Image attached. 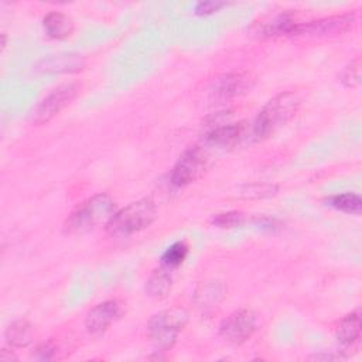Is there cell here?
<instances>
[{
    "label": "cell",
    "instance_id": "6da1fadb",
    "mask_svg": "<svg viewBox=\"0 0 362 362\" xmlns=\"http://www.w3.org/2000/svg\"><path fill=\"white\" fill-rule=\"evenodd\" d=\"M300 99L294 92H283L272 98L259 112L253 124L252 136L256 140H263L284 126L297 112Z\"/></svg>",
    "mask_w": 362,
    "mask_h": 362
},
{
    "label": "cell",
    "instance_id": "7a4b0ae2",
    "mask_svg": "<svg viewBox=\"0 0 362 362\" xmlns=\"http://www.w3.org/2000/svg\"><path fill=\"white\" fill-rule=\"evenodd\" d=\"M116 212V205L107 194H96L81 202L66 218L65 232L81 235L95 229L102 222H106Z\"/></svg>",
    "mask_w": 362,
    "mask_h": 362
},
{
    "label": "cell",
    "instance_id": "3957f363",
    "mask_svg": "<svg viewBox=\"0 0 362 362\" xmlns=\"http://www.w3.org/2000/svg\"><path fill=\"white\" fill-rule=\"evenodd\" d=\"M156 215V204L148 198H141L116 211L105 228L110 236H129L150 226Z\"/></svg>",
    "mask_w": 362,
    "mask_h": 362
},
{
    "label": "cell",
    "instance_id": "277c9868",
    "mask_svg": "<svg viewBox=\"0 0 362 362\" xmlns=\"http://www.w3.org/2000/svg\"><path fill=\"white\" fill-rule=\"evenodd\" d=\"M187 320L188 315L181 308L160 311L150 318L147 324V335L156 346L167 349L175 342L178 334L185 327Z\"/></svg>",
    "mask_w": 362,
    "mask_h": 362
},
{
    "label": "cell",
    "instance_id": "5b68a950",
    "mask_svg": "<svg viewBox=\"0 0 362 362\" xmlns=\"http://www.w3.org/2000/svg\"><path fill=\"white\" fill-rule=\"evenodd\" d=\"M208 167V157L201 147H191L185 150L177 160L171 171V184L175 187H185L197 181Z\"/></svg>",
    "mask_w": 362,
    "mask_h": 362
},
{
    "label": "cell",
    "instance_id": "8992f818",
    "mask_svg": "<svg viewBox=\"0 0 362 362\" xmlns=\"http://www.w3.org/2000/svg\"><path fill=\"white\" fill-rule=\"evenodd\" d=\"M355 14H341L320 18L308 23H297L291 31V35H304V37H328V35H341L352 28L355 24Z\"/></svg>",
    "mask_w": 362,
    "mask_h": 362
},
{
    "label": "cell",
    "instance_id": "52a82bcc",
    "mask_svg": "<svg viewBox=\"0 0 362 362\" xmlns=\"http://www.w3.org/2000/svg\"><path fill=\"white\" fill-rule=\"evenodd\" d=\"M256 329V317L247 308H240L229 314L219 325L221 337L230 344L247 341Z\"/></svg>",
    "mask_w": 362,
    "mask_h": 362
},
{
    "label": "cell",
    "instance_id": "ba28073f",
    "mask_svg": "<svg viewBox=\"0 0 362 362\" xmlns=\"http://www.w3.org/2000/svg\"><path fill=\"white\" fill-rule=\"evenodd\" d=\"M78 86L75 83H66L54 89L31 113V122L34 124H42L49 122L55 115H58L71 100L76 96Z\"/></svg>",
    "mask_w": 362,
    "mask_h": 362
},
{
    "label": "cell",
    "instance_id": "9c48e42d",
    "mask_svg": "<svg viewBox=\"0 0 362 362\" xmlns=\"http://www.w3.org/2000/svg\"><path fill=\"white\" fill-rule=\"evenodd\" d=\"M122 314V304L117 300H107L103 303L96 304L93 308L89 310L85 318L86 331L93 335L99 337L120 317Z\"/></svg>",
    "mask_w": 362,
    "mask_h": 362
},
{
    "label": "cell",
    "instance_id": "30bf717a",
    "mask_svg": "<svg viewBox=\"0 0 362 362\" xmlns=\"http://www.w3.org/2000/svg\"><path fill=\"white\" fill-rule=\"evenodd\" d=\"M247 136L249 127L246 123H226L211 129L205 136V141L216 147H233L245 140Z\"/></svg>",
    "mask_w": 362,
    "mask_h": 362
},
{
    "label": "cell",
    "instance_id": "8fae6325",
    "mask_svg": "<svg viewBox=\"0 0 362 362\" xmlns=\"http://www.w3.org/2000/svg\"><path fill=\"white\" fill-rule=\"evenodd\" d=\"M252 88V79L243 74H226L215 79L212 95L218 100H229Z\"/></svg>",
    "mask_w": 362,
    "mask_h": 362
},
{
    "label": "cell",
    "instance_id": "7c38bea8",
    "mask_svg": "<svg viewBox=\"0 0 362 362\" xmlns=\"http://www.w3.org/2000/svg\"><path fill=\"white\" fill-rule=\"evenodd\" d=\"M86 61L79 54H59L41 59L37 64V69L41 72H52V74H71L79 72L85 68Z\"/></svg>",
    "mask_w": 362,
    "mask_h": 362
},
{
    "label": "cell",
    "instance_id": "4fadbf2b",
    "mask_svg": "<svg viewBox=\"0 0 362 362\" xmlns=\"http://www.w3.org/2000/svg\"><path fill=\"white\" fill-rule=\"evenodd\" d=\"M42 27L45 34L54 40H64L69 37L75 28L72 18L59 11L48 13L42 20Z\"/></svg>",
    "mask_w": 362,
    "mask_h": 362
},
{
    "label": "cell",
    "instance_id": "5bb4252c",
    "mask_svg": "<svg viewBox=\"0 0 362 362\" xmlns=\"http://www.w3.org/2000/svg\"><path fill=\"white\" fill-rule=\"evenodd\" d=\"M337 339L342 345L354 344L361 335V317L359 313H351L345 315L337 327Z\"/></svg>",
    "mask_w": 362,
    "mask_h": 362
},
{
    "label": "cell",
    "instance_id": "9a60e30c",
    "mask_svg": "<svg viewBox=\"0 0 362 362\" xmlns=\"http://www.w3.org/2000/svg\"><path fill=\"white\" fill-rule=\"evenodd\" d=\"M4 337H6V341L10 346H14V348L27 346L31 342L33 327L25 320L14 321L7 327Z\"/></svg>",
    "mask_w": 362,
    "mask_h": 362
},
{
    "label": "cell",
    "instance_id": "2e32d148",
    "mask_svg": "<svg viewBox=\"0 0 362 362\" xmlns=\"http://www.w3.org/2000/svg\"><path fill=\"white\" fill-rule=\"evenodd\" d=\"M168 270L170 269H167V267L154 270V273L148 277L147 284H146V291L148 293V296H151L154 298H163L168 294V291L171 290V286H173V279H171V274L168 273Z\"/></svg>",
    "mask_w": 362,
    "mask_h": 362
},
{
    "label": "cell",
    "instance_id": "e0dca14e",
    "mask_svg": "<svg viewBox=\"0 0 362 362\" xmlns=\"http://www.w3.org/2000/svg\"><path fill=\"white\" fill-rule=\"evenodd\" d=\"M327 202L329 206L346 214L359 215L362 211V199L358 194H354V192H344V194L334 195L328 198Z\"/></svg>",
    "mask_w": 362,
    "mask_h": 362
},
{
    "label": "cell",
    "instance_id": "ac0fdd59",
    "mask_svg": "<svg viewBox=\"0 0 362 362\" xmlns=\"http://www.w3.org/2000/svg\"><path fill=\"white\" fill-rule=\"evenodd\" d=\"M296 21L287 16V14H281V16H277L274 17L272 21L269 23H264L257 33H260L262 35H266V37H273V35H281V34H287V35H291V31L293 28L296 27Z\"/></svg>",
    "mask_w": 362,
    "mask_h": 362
},
{
    "label": "cell",
    "instance_id": "d6986e66",
    "mask_svg": "<svg viewBox=\"0 0 362 362\" xmlns=\"http://www.w3.org/2000/svg\"><path fill=\"white\" fill-rule=\"evenodd\" d=\"M188 255V246L184 242L173 243L161 256V263L167 269L178 267Z\"/></svg>",
    "mask_w": 362,
    "mask_h": 362
},
{
    "label": "cell",
    "instance_id": "ffe728a7",
    "mask_svg": "<svg viewBox=\"0 0 362 362\" xmlns=\"http://www.w3.org/2000/svg\"><path fill=\"white\" fill-rule=\"evenodd\" d=\"M341 82L346 88H356L361 83V59L356 57L351 61L341 75Z\"/></svg>",
    "mask_w": 362,
    "mask_h": 362
},
{
    "label": "cell",
    "instance_id": "44dd1931",
    "mask_svg": "<svg viewBox=\"0 0 362 362\" xmlns=\"http://www.w3.org/2000/svg\"><path fill=\"white\" fill-rule=\"evenodd\" d=\"M212 222L218 228H236V226H240L243 223V215L240 212H236V211L222 212V214L215 215Z\"/></svg>",
    "mask_w": 362,
    "mask_h": 362
},
{
    "label": "cell",
    "instance_id": "7402d4cb",
    "mask_svg": "<svg viewBox=\"0 0 362 362\" xmlns=\"http://www.w3.org/2000/svg\"><path fill=\"white\" fill-rule=\"evenodd\" d=\"M223 6H225V3H221V1H201L195 6V13L201 14V16H206V14H212V13L218 11Z\"/></svg>",
    "mask_w": 362,
    "mask_h": 362
},
{
    "label": "cell",
    "instance_id": "603a6c76",
    "mask_svg": "<svg viewBox=\"0 0 362 362\" xmlns=\"http://www.w3.org/2000/svg\"><path fill=\"white\" fill-rule=\"evenodd\" d=\"M55 354V348L51 345V344H42L40 345L37 349H35V358L37 359H41V361H47V359H51Z\"/></svg>",
    "mask_w": 362,
    "mask_h": 362
}]
</instances>
